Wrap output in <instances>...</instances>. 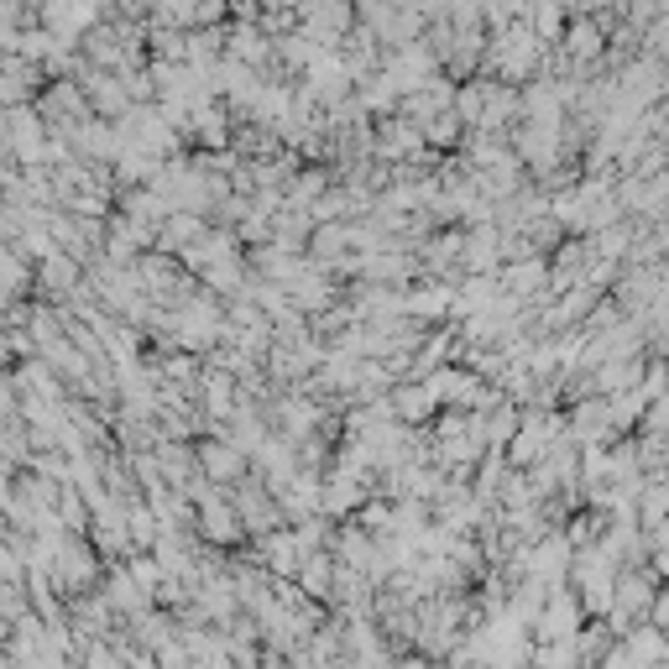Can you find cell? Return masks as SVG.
I'll return each instance as SVG.
<instances>
[{"label":"cell","instance_id":"obj_1","mask_svg":"<svg viewBox=\"0 0 669 669\" xmlns=\"http://www.w3.org/2000/svg\"><path fill=\"white\" fill-rule=\"evenodd\" d=\"M42 278H48L53 288H63V283H74V267H68L58 251H53V257H42Z\"/></svg>","mask_w":669,"mask_h":669},{"label":"cell","instance_id":"obj_2","mask_svg":"<svg viewBox=\"0 0 669 669\" xmlns=\"http://www.w3.org/2000/svg\"><path fill=\"white\" fill-rule=\"evenodd\" d=\"M6 230H11V210H6V204H0V236H6Z\"/></svg>","mask_w":669,"mask_h":669}]
</instances>
